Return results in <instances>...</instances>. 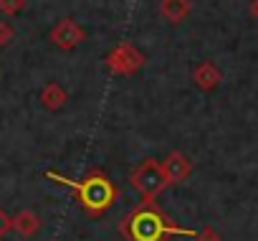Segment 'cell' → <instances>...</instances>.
I'll use <instances>...</instances> for the list:
<instances>
[{
  "label": "cell",
  "mask_w": 258,
  "mask_h": 241,
  "mask_svg": "<svg viewBox=\"0 0 258 241\" xmlns=\"http://www.w3.org/2000/svg\"><path fill=\"white\" fill-rule=\"evenodd\" d=\"M11 228H13V218H11V216L3 211V208H0V238H3V236H6Z\"/></svg>",
  "instance_id": "cell-13"
},
{
  "label": "cell",
  "mask_w": 258,
  "mask_h": 241,
  "mask_svg": "<svg viewBox=\"0 0 258 241\" xmlns=\"http://www.w3.org/2000/svg\"><path fill=\"white\" fill-rule=\"evenodd\" d=\"M160 13L170 23H180L190 13V0H162V3H160Z\"/></svg>",
  "instance_id": "cell-8"
},
{
  "label": "cell",
  "mask_w": 258,
  "mask_h": 241,
  "mask_svg": "<svg viewBox=\"0 0 258 241\" xmlns=\"http://www.w3.org/2000/svg\"><path fill=\"white\" fill-rule=\"evenodd\" d=\"M190 160L182 155V153H170L165 160H162V173H165V180L167 185H177L182 180H187L190 175Z\"/></svg>",
  "instance_id": "cell-6"
},
{
  "label": "cell",
  "mask_w": 258,
  "mask_h": 241,
  "mask_svg": "<svg viewBox=\"0 0 258 241\" xmlns=\"http://www.w3.org/2000/svg\"><path fill=\"white\" fill-rule=\"evenodd\" d=\"M13 228L21 233V236H26V238H31L33 233H38V228H41V218L33 213V211H21L16 218H13Z\"/></svg>",
  "instance_id": "cell-9"
},
{
  "label": "cell",
  "mask_w": 258,
  "mask_h": 241,
  "mask_svg": "<svg viewBox=\"0 0 258 241\" xmlns=\"http://www.w3.org/2000/svg\"><path fill=\"white\" fill-rule=\"evenodd\" d=\"M46 175H48L51 180L61 183V185L74 188V193H76L81 208H84L89 216H101V213H106V211L111 208V203L116 201V188H114V183L106 178V173H101V170H91V173H89L86 178H81V180H71V178L58 175V173H53V170H48Z\"/></svg>",
  "instance_id": "cell-2"
},
{
  "label": "cell",
  "mask_w": 258,
  "mask_h": 241,
  "mask_svg": "<svg viewBox=\"0 0 258 241\" xmlns=\"http://www.w3.org/2000/svg\"><path fill=\"white\" fill-rule=\"evenodd\" d=\"M16 38V28L8 21H0V46H8Z\"/></svg>",
  "instance_id": "cell-12"
},
{
  "label": "cell",
  "mask_w": 258,
  "mask_h": 241,
  "mask_svg": "<svg viewBox=\"0 0 258 241\" xmlns=\"http://www.w3.org/2000/svg\"><path fill=\"white\" fill-rule=\"evenodd\" d=\"M195 81H198V86H203V89H210V86H215V81H218V74H215V69H213L210 64H203V66L195 71Z\"/></svg>",
  "instance_id": "cell-10"
},
{
  "label": "cell",
  "mask_w": 258,
  "mask_h": 241,
  "mask_svg": "<svg viewBox=\"0 0 258 241\" xmlns=\"http://www.w3.org/2000/svg\"><path fill=\"white\" fill-rule=\"evenodd\" d=\"M104 66L114 76H132L145 66V54L137 51L132 43H119L104 56Z\"/></svg>",
  "instance_id": "cell-4"
},
{
  "label": "cell",
  "mask_w": 258,
  "mask_h": 241,
  "mask_svg": "<svg viewBox=\"0 0 258 241\" xmlns=\"http://www.w3.org/2000/svg\"><path fill=\"white\" fill-rule=\"evenodd\" d=\"M119 231H121V236H126V241H167L172 233L195 236V231L175 226L155 206V201H145L142 206H137L119 223Z\"/></svg>",
  "instance_id": "cell-1"
},
{
  "label": "cell",
  "mask_w": 258,
  "mask_h": 241,
  "mask_svg": "<svg viewBox=\"0 0 258 241\" xmlns=\"http://www.w3.org/2000/svg\"><path fill=\"white\" fill-rule=\"evenodd\" d=\"M195 236H198V241H220V238H218V233H215L213 228H203V231H200V233H195Z\"/></svg>",
  "instance_id": "cell-14"
},
{
  "label": "cell",
  "mask_w": 258,
  "mask_h": 241,
  "mask_svg": "<svg viewBox=\"0 0 258 241\" xmlns=\"http://www.w3.org/2000/svg\"><path fill=\"white\" fill-rule=\"evenodd\" d=\"M66 89L58 84V81H48L43 89H41V104L48 109V112H58L63 104H66Z\"/></svg>",
  "instance_id": "cell-7"
},
{
  "label": "cell",
  "mask_w": 258,
  "mask_h": 241,
  "mask_svg": "<svg viewBox=\"0 0 258 241\" xmlns=\"http://www.w3.org/2000/svg\"><path fill=\"white\" fill-rule=\"evenodd\" d=\"M129 180H132V188H135L145 201H155V198L162 193V188L167 185L165 173H162V165H160L157 160H152V158L142 160V163L132 170Z\"/></svg>",
  "instance_id": "cell-3"
},
{
  "label": "cell",
  "mask_w": 258,
  "mask_h": 241,
  "mask_svg": "<svg viewBox=\"0 0 258 241\" xmlns=\"http://www.w3.org/2000/svg\"><path fill=\"white\" fill-rule=\"evenodd\" d=\"M26 8V0H0V13L6 16H18Z\"/></svg>",
  "instance_id": "cell-11"
},
{
  "label": "cell",
  "mask_w": 258,
  "mask_h": 241,
  "mask_svg": "<svg viewBox=\"0 0 258 241\" xmlns=\"http://www.w3.org/2000/svg\"><path fill=\"white\" fill-rule=\"evenodd\" d=\"M48 38H51L53 46H58V49H63V51H71V49H76L81 41H86V31H84L74 18H61V21L51 28Z\"/></svg>",
  "instance_id": "cell-5"
}]
</instances>
